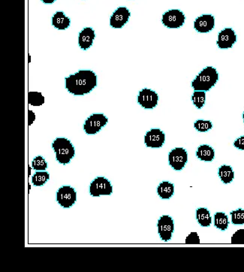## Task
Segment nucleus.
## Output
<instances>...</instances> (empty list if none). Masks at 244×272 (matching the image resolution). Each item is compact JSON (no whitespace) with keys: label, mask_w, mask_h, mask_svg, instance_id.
I'll return each mask as SVG.
<instances>
[{"label":"nucleus","mask_w":244,"mask_h":272,"mask_svg":"<svg viewBox=\"0 0 244 272\" xmlns=\"http://www.w3.org/2000/svg\"><path fill=\"white\" fill-rule=\"evenodd\" d=\"M42 1L45 4H52L54 3L56 0H42Z\"/></svg>","instance_id":"32"},{"label":"nucleus","mask_w":244,"mask_h":272,"mask_svg":"<svg viewBox=\"0 0 244 272\" xmlns=\"http://www.w3.org/2000/svg\"><path fill=\"white\" fill-rule=\"evenodd\" d=\"M169 165L176 171H181L188 161V153L183 147L173 149L169 154Z\"/></svg>","instance_id":"8"},{"label":"nucleus","mask_w":244,"mask_h":272,"mask_svg":"<svg viewBox=\"0 0 244 272\" xmlns=\"http://www.w3.org/2000/svg\"><path fill=\"white\" fill-rule=\"evenodd\" d=\"M219 176L224 184H230L235 178V172L230 166H222L219 169Z\"/></svg>","instance_id":"20"},{"label":"nucleus","mask_w":244,"mask_h":272,"mask_svg":"<svg viewBox=\"0 0 244 272\" xmlns=\"http://www.w3.org/2000/svg\"><path fill=\"white\" fill-rule=\"evenodd\" d=\"M218 80L219 73L217 70L213 67H207L192 80L191 85L194 90L207 92L216 85Z\"/></svg>","instance_id":"2"},{"label":"nucleus","mask_w":244,"mask_h":272,"mask_svg":"<svg viewBox=\"0 0 244 272\" xmlns=\"http://www.w3.org/2000/svg\"><path fill=\"white\" fill-rule=\"evenodd\" d=\"M185 244H200V238L197 232H191L185 238Z\"/></svg>","instance_id":"29"},{"label":"nucleus","mask_w":244,"mask_h":272,"mask_svg":"<svg viewBox=\"0 0 244 272\" xmlns=\"http://www.w3.org/2000/svg\"><path fill=\"white\" fill-rule=\"evenodd\" d=\"M157 226L158 232L161 239L164 241H170L175 231V223L173 219L169 215L161 216L158 221Z\"/></svg>","instance_id":"9"},{"label":"nucleus","mask_w":244,"mask_h":272,"mask_svg":"<svg viewBox=\"0 0 244 272\" xmlns=\"http://www.w3.org/2000/svg\"><path fill=\"white\" fill-rule=\"evenodd\" d=\"M52 147L56 153L57 160L61 164H68L75 154L74 146L65 138H56L53 142Z\"/></svg>","instance_id":"3"},{"label":"nucleus","mask_w":244,"mask_h":272,"mask_svg":"<svg viewBox=\"0 0 244 272\" xmlns=\"http://www.w3.org/2000/svg\"><path fill=\"white\" fill-rule=\"evenodd\" d=\"M30 60L31 59H30V56H29V63H30Z\"/></svg>","instance_id":"34"},{"label":"nucleus","mask_w":244,"mask_h":272,"mask_svg":"<svg viewBox=\"0 0 244 272\" xmlns=\"http://www.w3.org/2000/svg\"><path fill=\"white\" fill-rule=\"evenodd\" d=\"M157 193L162 200H169L175 194V186L169 181H163L158 187Z\"/></svg>","instance_id":"16"},{"label":"nucleus","mask_w":244,"mask_h":272,"mask_svg":"<svg viewBox=\"0 0 244 272\" xmlns=\"http://www.w3.org/2000/svg\"><path fill=\"white\" fill-rule=\"evenodd\" d=\"M65 88L74 96H84L97 86V75L90 70H80L65 77Z\"/></svg>","instance_id":"1"},{"label":"nucleus","mask_w":244,"mask_h":272,"mask_svg":"<svg viewBox=\"0 0 244 272\" xmlns=\"http://www.w3.org/2000/svg\"><path fill=\"white\" fill-rule=\"evenodd\" d=\"M194 127L197 131L200 132V133H206L213 128V124L210 121L198 120L194 124Z\"/></svg>","instance_id":"25"},{"label":"nucleus","mask_w":244,"mask_h":272,"mask_svg":"<svg viewBox=\"0 0 244 272\" xmlns=\"http://www.w3.org/2000/svg\"><path fill=\"white\" fill-rule=\"evenodd\" d=\"M159 101V96L156 92L150 89H143L138 96V102L145 109H153Z\"/></svg>","instance_id":"11"},{"label":"nucleus","mask_w":244,"mask_h":272,"mask_svg":"<svg viewBox=\"0 0 244 272\" xmlns=\"http://www.w3.org/2000/svg\"><path fill=\"white\" fill-rule=\"evenodd\" d=\"M131 13L125 7L118 8L115 11L110 19V25L115 29L122 28V26L128 21Z\"/></svg>","instance_id":"14"},{"label":"nucleus","mask_w":244,"mask_h":272,"mask_svg":"<svg viewBox=\"0 0 244 272\" xmlns=\"http://www.w3.org/2000/svg\"><path fill=\"white\" fill-rule=\"evenodd\" d=\"M196 156L201 161L211 162L215 157V151L213 147L207 144H202L198 147L196 151Z\"/></svg>","instance_id":"18"},{"label":"nucleus","mask_w":244,"mask_h":272,"mask_svg":"<svg viewBox=\"0 0 244 272\" xmlns=\"http://www.w3.org/2000/svg\"><path fill=\"white\" fill-rule=\"evenodd\" d=\"M28 102L33 106H41L45 103V97L40 92H29Z\"/></svg>","instance_id":"24"},{"label":"nucleus","mask_w":244,"mask_h":272,"mask_svg":"<svg viewBox=\"0 0 244 272\" xmlns=\"http://www.w3.org/2000/svg\"><path fill=\"white\" fill-rule=\"evenodd\" d=\"M185 21V14L179 9L169 10L162 16V23L169 29L181 28Z\"/></svg>","instance_id":"5"},{"label":"nucleus","mask_w":244,"mask_h":272,"mask_svg":"<svg viewBox=\"0 0 244 272\" xmlns=\"http://www.w3.org/2000/svg\"><path fill=\"white\" fill-rule=\"evenodd\" d=\"M196 218L198 223L203 227H208L211 225V216L210 211L207 208L200 207L197 209Z\"/></svg>","instance_id":"19"},{"label":"nucleus","mask_w":244,"mask_h":272,"mask_svg":"<svg viewBox=\"0 0 244 272\" xmlns=\"http://www.w3.org/2000/svg\"><path fill=\"white\" fill-rule=\"evenodd\" d=\"M108 122V118L103 114H93L85 121L84 125V131L87 135L96 134Z\"/></svg>","instance_id":"7"},{"label":"nucleus","mask_w":244,"mask_h":272,"mask_svg":"<svg viewBox=\"0 0 244 272\" xmlns=\"http://www.w3.org/2000/svg\"><path fill=\"white\" fill-rule=\"evenodd\" d=\"M36 120V115L33 111H29V126L32 125Z\"/></svg>","instance_id":"31"},{"label":"nucleus","mask_w":244,"mask_h":272,"mask_svg":"<svg viewBox=\"0 0 244 272\" xmlns=\"http://www.w3.org/2000/svg\"><path fill=\"white\" fill-rule=\"evenodd\" d=\"M50 179V175L48 172L39 171L36 172L32 178V182L36 187H42L48 180Z\"/></svg>","instance_id":"23"},{"label":"nucleus","mask_w":244,"mask_h":272,"mask_svg":"<svg viewBox=\"0 0 244 272\" xmlns=\"http://www.w3.org/2000/svg\"><path fill=\"white\" fill-rule=\"evenodd\" d=\"M32 167L36 171H45L48 168V164L42 156H39L33 159L32 162Z\"/></svg>","instance_id":"27"},{"label":"nucleus","mask_w":244,"mask_h":272,"mask_svg":"<svg viewBox=\"0 0 244 272\" xmlns=\"http://www.w3.org/2000/svg\"><path fill=\"white\" fill-rule=\"evenodd\" d=\"M192 101L194 105L198 109H201L205 105L206 92L201 90H194L193 94L192 96Z\"/></svg>","instance_id":"22"},{"label":"nucleus","mask_w":244,"mask_h":272,"mask_svg":"<svg viewBox=\"0 0 244 272\" xmlns=\"http://www.w3.org/2000/svg\"><path fill=\"white\" fill-rule=\"evenodd\" d=\"M96 38L95 31L90 27L84 28L79 33L78 44L80 48L82 50L89 49L93 45V40Z\"/></svg>","instance_id":"15"},{"label":"nucleus","mask_w":244,"mask_h":272,"mask_svg":"<svg viewBox=\"0 0 244 272\" xmlns=\"http://www.w3.org/2000/svg\"><path fill=\"white\" fill-rule=\"evenodd\" d=\"M243 120H244V114H243Z\"/></svg>","instance_id":"33"},{"label":"nucleus","mask_w":244,"mask_h":272,"mask_svg":"<svg viewBox=\"0 0 244 272\" xmlns=\"http://www.w3.org/2000/svg\"><path fill=\"white\" fill-rule=\"evenodd\" d=\"M234 146L239 150H244V136H241V138H238L234 142Z\"/></svg>","instance_id":"30"},{"label":"nucleus","mask_w":244,"mask_h":272,"mask_svg":"<svg viewBox=\"0 0 244 272\" xmlns=\"http://www.w3.org/2000/svg\"><path fill=\"white\" fill-rule=\"evenodd\" d=\"M215 17L212 14H202L194 22V28L199 33H208L214 29Z\"/></svg>","instance_id":"13"},{"label":"nucleus","mask_w":244,"mask_h":272,"mask_svg":"<svg viewBox=\"0 0 244 272\" xmlns=\"http://www.w3.org/2000/svg\"><path fill=\"white\" fill-rule=\"evenodd\" d=\"M232 223L235 225L244 224V210L238 209L231 212Z\"/></svg>","instance_id":"26"},{"label":"nucleus","mask_w":244,"mask_h":272,"mask_svg":"<svg viewBox=\"0 0 244 272\" xmlns=\"http://www.w3.org/2000/svg\"><path fill=\"white\" fill-rule=\"evenodd\" d=\"M237 42V35L232 28H226L220 32L216 44L222 50L229 49L234 46Z\"/></svg>","instance_id":"12"},{"label":"nucleus","mask_w":244,"mask_h":272,"mask_svg":"<svg viewBox=\"0 0 244 272\" xmlns=\"http://www.w3.org/2000/svg\"><path fill=\"white\" fill-rule=\"evenodd\" d=\"M166 141V135L159 129H152L144 137L146 146L152 148L162 147Z\"/></svg>","instance_id":"10"},{"label":"nucleus","mask_w":244,"mask_h":272,"mask_svg":"<svg viewBox=\"0 0 244 272\" xmlns=\"http://www.w3.org/2000/svg\"><path fill=\"white\" fill-rule=\"evenodd\" d=\"M70 19L62 11H58L52 17V24L58 30H64L70 26Z\"/></svg>","instance_id":"17"},{"label":"nucleus","mask_w":244,"mask_h":272,"mask_svg":"<svg viewBox=\"0 0 244 272\" xmlns=\"http://www.w3.org/2000/svg\"><path fill=\"white\" fill-rule=\"evenodd\" d=\"M229 217L223 212H218L214 215V225L217 229L225 231L229 227Z\"/></svg>","instance_id":"21"},{"label":"nucleus","mask_w":244,"mask_h":272,"mask_svg":"<svg viewBox=\"0 0 244 272\" xmlns=\"http://www.w3.org/2000/svg\"><path fill=\"white\" fill-rule=\"evenodd\" d=\"M57 201L64 208H69L77 201V193L73 187L63 186L57 193Z\"/></svg>","instance_id":"6"},{"label":"nucleus","mask_w":244,"mask_h":272,"mask_svg":"<svg viewBox=\"0 0 244 272\" xmlns=\"http://www.w3.org/2000/svg\"><path fill=\"white\" fill-rule=\"evenodd\" d=\"M231 242L233 244H244V229H238L231 238Z\"/></svg>","instance_id":"28"},{"label":"nucleus","mask_w":244,"mask_h":272,"mask_svg":"<svg viewBox=\"0 0 244 272\" xmlns=\"http://www.w3.org/2000/svg\"><path fill=\"white\" fill-rule=\"evenodd\" d=\"M113 193V187L110 181L104 177H98L90 184V194L92 197L110 196Z\"/></svg>","instance_id":"4"}]
</instances>
